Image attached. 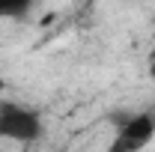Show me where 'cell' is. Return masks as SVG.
<instances>
[{
    "instance_id": "1",
    "label": "cell",
    "mask_w": 155,
    "mask_h": 152,
    "mask_svg": "<svg viewBox=\"0 0 155 152\" xmlns=\"http://www.w3.org/2000/svg\"><path fill=\"white\" fill-rule=\"evenodd\" d=\"M0 137L15 140V143H33L42 137V119L30 107L3 101L0 104Z\"/></svg>"
},
{
    "instance_id": "2",
    "label": "cell",
    "mask_w": 155,
    "mask_h": 152,
    "mask_svg": "<svg viewBox=\"0 0 155 152\" xmlns=\"http://www.w3.org/2000/svg\"><path fill=\"white\" fill-rule=\"evenodd\" d=\"M116 134L128 137L131 143H137V146L143 149V146H146V143L155 137V114H152V111H143V114H131V116H125V119L119 122Z\"/></svg>"
},
{
    "instance_id": "3",
    "label": "cell",
    "mask_w": 155,
    "mask_h": 152,
    "mask_svg": "<svg viewBox=\"0 0 155 152\" xmlns=\"http://www.w3.org/2000/svg\"><path fill=\"white\" fill-rule=\"evenodd\" d=\"M30 6L33 0H0V18H21Z\"/></svg>"
},
{
    "instance_id": "4",
    "label": "cell",
    "mask_w": 155,
    "mask_h": 152,
    "mask_svg": "<svg viewBox=\"0 0 155 152\" xmlns=\"http://www.w3.org/2000/svg\"><path fill=\"white\" fill-rule=\"evenodd\" d=\"M107 152H140V146H137V143H131L128 137L116 134V137H114V143H110V149H107Z\"/></svg>"
},
{
    "instance_id": "5",
    "label": "cell",
    "mask_w": 155,
    "mask_h": 152,
    "mask_svg": "<svg viewBox=\"0 0 155 152\" xmlns=\"http://www.w3.org/2000/svg\"><path fill=\"white\" fill-rule=\"evenodd\" d=\"M149 78H152V81H155V63H152V66H149Z\"/></svg>"
},
{
    "instance_id": "6",
    "label": "cell",
    "mask_w": 155,
    "mask_h": 152,
    "mask_svg": "<svg viewBox=\"0 0 155 152\" xmlns=\"http://www.w3.org/2000/svg\"><path fill=\"white\" fill-rule=\"evenodd\" d=\"M149 60H152V63H155V48H152V51H149Z\"/></svg>"
},
{
    "instance_id": "7",
    "label": "cell",
    "mask_w": 155,
    "mask_h": 152,
    "mask_svg": "<svg viewBox=\"0 0 155 152\" xmlns=\"http://www.w3.org/2000/svg\"><path fill=\"white\" fill-rule=\"evenodd\" d=\"M3 87H6V84H3V78H0V95H3Z\"/></svg>"
}]
</instances>
